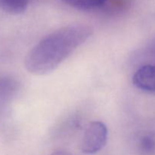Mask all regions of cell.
I'll return each mask as SVG.
<instances>
[{
  "label": "cell",
  "instance_id": "cell-1",
  "mask_svg": "<svg viewBox=\"0 0 155 155\" xmlns=\"http://www.w3.org/2000/svg\"><path fill=\"white\" fill-rule=\"evenodd\" d=\"M92 34L86 24H71L61 27L41 39L27 54L26 69L34 75L52 72Z\"/></svg>",
  "mask_w": 155,
  "mask_h": 155
},
{
  "label": "cell",
  "instance_id": "cell-2",
  "mask_svg": "<svg viewBox=\"0 0 155 155\" xmlns=\"http://www.w3.org/2000/svg\"><path fill=\"white\" fill-rule=\"evenodd\" d=\"M107 129L101 121H93L86 127L80 144L82 152L93 154L101 151L107 143Z\"/></svg>",
  "mask_w": 155,
  "mask_h": 155
},
{
  "label": "cell",
  "instance_id": "cell-3",
  "mask_svg": "<svg viewBox=\"0 0 155 155\" xmlns=\"http://www.w3.org/2000/svg\"><path fill=\"white\" fill-rule=\"evenodd\" d=\"M133 83L137 89L155 94V65L146 64L141 67L133 75Z\"/></svg>",
  "mask_w": 155,
  "mask_h": 155
},
{
  "label": "cell",
  "instance_id": "cell-4",
  "mask_svg": "<svg viewBox=\"0 0 155 155\" xmlns=\"http://www.w3.org/2000/svg\"><path fill=\"white\" fill-rule=\"evenodd\" d=\"M30 0H0V9L12 15H19L27 10Z\"/></svg>",
  "mask_w": 155,
  "mask_h": 155
},
{
  "label": "cell",
  "instance_id": "cell-5",
  "mask_svg": "<svg viewBox=\"0 0 155 155\" xmlns=\"http://www.w3.org/2000/svg\"><path fill=\"white\" fill-rule=\"evenodd\" d=\"M68 5L80 10H92L103 8L107 0H61Z\"/></svg>",
  "mask_w": 155,
  "mask_h": 155
},
{
  "label": "cell",
  "instance_id": "cell-6",
  "mask_svg": "<svg viewBox=\"0 0 155 155\" xmlns=\"http://www.w3.org/2000/svg\"><path fill=\"white\" fill-rule=\"evenodd\" d=\"M141 151L145 154L155 153V136L147 135L143 136L140 141Z\"/></svg>",
  "mask_w": 155,
  "mask_h": 155
},
{
  "label": "cell",
  "instance_id": "cell-7",
  "mask_svg": "<svg viewBox=\"0 0 155 155\" xmlns=\"http://www.w3.org/2000/svg\"><path fill=\"white\" fill-rule=\"evenodd\" d=\"M51 155H71V154L64 151H57L53 152Z\"/></svg>",
  "mask_w": 155,
  "mask_h": 155
}]
</instances>
